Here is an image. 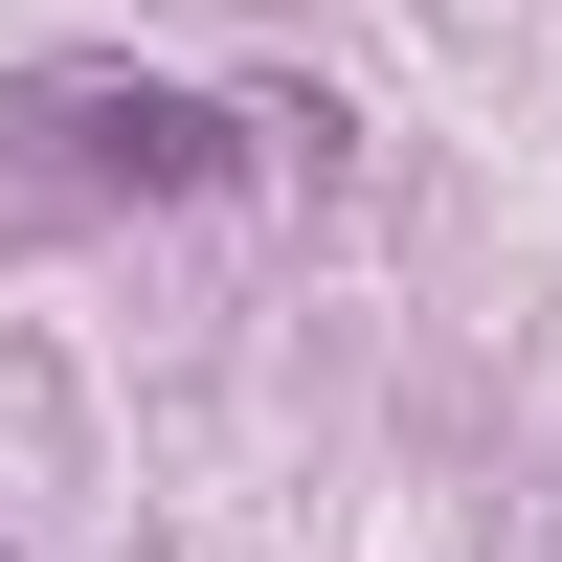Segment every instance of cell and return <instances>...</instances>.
Wrapping results in <instances>:
<instances>
[{
	"label": "cell",
	"instance_id": "obj_1",
	"mask_svg": "<svg viewBox=\"0 0 562 562\" xmlns=\"http://www.w3.org/2000/svg\"><path fill=\"white\" fill-rule=\"evenodd\" d=\"M0 135H45V158H68V180H113V203H225V180H270V113L158 90V68H45Z\"/></svg>",
	"mask_w": 562,
	"mask_h": 562
}]
</instances>
